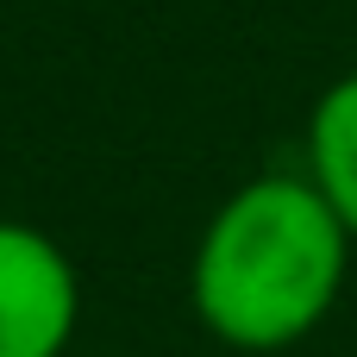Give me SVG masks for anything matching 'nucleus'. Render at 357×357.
<instances>
[{
    "label": "nucleus",
    "instance_id": "nucleus-1",
    "mask_svg": "<svg viewBox=\"0 0 357 357\" xmlns=\"http://www.w3.org/2000/svg\"><path fill=\"white\" fill-rule=\"evenodd\" d=\"M351 270V232L307 176L245 182L195 245V314L238 351L307 339Z\"/></svg>",
    "mask_w": 357,
    "mask_h": 357
},
{
    "label": "nucleus",
    "instance_id": "nucleus-2",
    "mask_svg": "<svg viewBox=\"0 0 357 357\" xmlns=\"http://www.w3.org/2000/svg\"><path fill=\"white\" fill-rule=\"evenodd\" d=\"M82 314L75 264L38 226L0 220V357H63Z\"/></svg>",
    "mask_w": 357,
    "mask_h": 357
},
{
    "label": "nucleus",
    "instance_id": "nucleus-3",
    "mask_svg": "<svg viewBox=\"0 0 357 357\" xmlns=\"http://www.w3.org/2000/svg\"><path fill=\"white\" fill-rule=\"evenodd\" d=\"M307 182L357 238V75H339L307 119Z\"/></svg>",
    "mask_w": 357,
    "mask_h": 357
}]
</instances>
